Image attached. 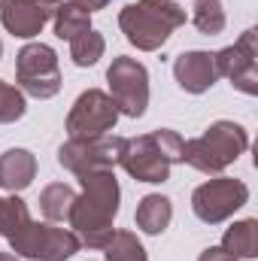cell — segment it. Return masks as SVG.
<instances>
[{
	"label": "cell",
	"mask_w": 258,
	"mask_h": 261,
	"mask_svg": "<svg viewBox=\"0 0 258 261\" xmlns=\"http://www.w3.org/2000/svg\"><path fill=\"white\" fill-rule=\"evenodd\" d=\"M197 261H240V258H231L222 246H210V249H203L200 252V258Z\"/></svg>",
	"instance_id": "obj_23"
},
{
	"label": "cell",
	"mask_w": 258,
	"mask_h": 261,
	"mask_svg": "<svg viewBox=\"0 0 258 261\" xmlns=\"http://www.w3.org/2000/svg\"><path fill=\"white\" fill-rule=\"evenodd\" d=\"M73 203H76V192L67 182H52L40 192V213L49 222H67Z\"/></svg>",
	"instance_id": "obj_17"
},
{
	"label": "cell",
	"mask_w": 258,
	"mask_h": 261,
	"mask_svg": "<svg viewBox=\"0 0 258 261\" xmlns=\"http://www.w3.org/2000/svg\"><path fill=\"white\" fill-rule=\"evenodd\" d=\"M3 6H6V0H0V9H3Z\"/></svg>",
	"instance_id": "obj_26"
},
{
	"label": "cell",
	"mask_w": 258,
	"mask_h": 261,
	"mask_svg": "<svg viewBox=\"0 0 258 261\" xmlns=\"http://www.w3.org/2000/svg\"><path fill=\"white\" fill-rule=\"evenodd\" d=\"M192 24L207 34V37H216L225 31V9L219 0H194L192 6Z\"/></svg>",
	"instance_id": "obj_20"
},
{
	"label": "cell",
	"mask_w": 258,
	"mask_h": 261,
	"mask_svg": "<svg viewBox=\"0 0 258 261\" xmlns=\"http://www.w3.org/2000/svg\"><path fill=\"white\" fill-rule=\"evenodd\" d=\"M0 261H18L15 252H0Z\"/></svg>",
	"instance_id": "obj_25"
},
{
	"label": "cell",
	"mask_w": 258,
	"mask_h": 261,
	"mask_svg": "<svg viewBox=\"0 0 258 261\" xmlns=\"http://www.w3.org/2000/svg\"><path fill=\"white\" fill-rule=\"evenodd\" d=\"M249 149V134L243 125L219 119L210 128L203 130L200 137L186 140L183 143V161L207 173V176H219L225 167H231L243 152Z\"/></svg>",
	"instance_id": "obj_4"
},
{
	"label": "cell",
	"mask_w": 258,
	"mask_h": 261,
	"mask_svg": "<svg viewBox=\"0 0 258 261\" xmlns=\"http://www.w3.org/2000/svg\"><path fill=\"white\" fill-rule=\"evenodd\" d=\"M0 55H3V43H0Z\"/></svg>",
	"instance_id": "obj_27"
},
{
	"label": "cell",
	"mask_w": 258,
	"mask_h": 261,
	"mask_svg": "<svg viewBox=\"0 0 258 261\" xmlns=\"http://www.w3.org/2000/svg\"><path fill=\"white\" fill-rule=\"evenodd\" d=\"M186 24V9L176 0H137L119 12V28L140 52H158L176 28Z\"/></svg>",
	"instance_id": "obj_2"
},
{
	"label": "cell",
	"mask_w": 258,
	"mask_h": 261,
	"mask_svg": "<svg viewBox=\"0 0 258 261\" xmlns=\"http://www.w3.org/2000/svg\"><path fill=\"white\" fill-rule=\"evenodd\" d=\"M107 82H110V97H113L119 116L140 119L146 113V107H149V70L137 58H128V55L113 58V64L107 70Z\"/></svg>",
	"instance_id": "obj_6"
},
{
	"label": "cell",
	"mask_w": 258,
	"mask_h": 261,
	"mask_svg": "<svg viewBox=\"0 0 258 261\" xmlns=\"http://www.w3.org/2000/svg\"><path fill=\"white\" fill-rule=\"evenodd\" d=\"M216 76L231 79V85L243 94H258V31L249 28L240 34L234 46H225L213 55Z\"/></svg>",
	"instance_id": "obj_9"
},
{
	"label": "cell",
	"mask_w": 258,
	"mask_h": 261,
	"mask_svg": "<svg viewBox=\"0 0 258 261\" xmlns=\"http://www.w3.org/2000/svg\"><path fill=\"white\" fill-rule=\"evenodd\" d=\"M104 249H107V261H149L134 231H116Z\"/></svg>",
	"instance_id": "obj_21"
},
{
	"label": "cell",
	"mask_w": 258,
	"mask_h": 261,
	"mask_svg": "<svg viewBox=\"0 0 258 261\" xmlns=\"http://www.w3.org/2000/svg\"><path fill=\"white\" fill-rule=\"evenodd\" d=\"M122 149H125V137H97V140H67L58 149V164L82 176L88 170H100V167H116L122 161Z\"/></svg>",
	"instance_id": "obj_10"
},
{
	"label": "cell",
	"mask_w": 258,
	"mask_h": 261,
	"mask_svg": "<svg viewBox=\"0 0 258 261\" xmlns=\"http://www.w3.org/2000/svg\"><path fill=\"white\" fill-rule=\"evenodd\" d=\"M173 76H176V85L189 94H203L213 88V82L219 79L216 76V64H213V55L210 52H183L173 58Z\"/></svg>",
	"instance_id": "obj_13"
},
{
	"label": "cell",
	"mask_w": 258,
	"mask_h": 261,
	"mask_svg": "<svg viewBox=\"0 0 258 261\" xmlns=\"http://www.w3.org/2000/svg\"><path fill=\"white\" fill-rule=\"evenodd\" d=\"M52 21H55V37L58 40H67V43L76 40L79 34L91 31V12L82 9V6H76V3H61L55 9Z\"/></svg>",
	"instance_id": "obj_18"
},
{
	"label": "cell",
	"mask_w": 258,
	"mask_h": 261,
	"mask_svg": "<svg viewBox=\"0 0 258 261\" xmlns=\"http://www.w3.org/2000/svg\"><path fill=\"white\" fill-rule=\"evenodd\" d=\"M15 79L21 94H31L37 100H49L61 91V67L58 55L46 43H28L15 55Z\"/></svg>",
	"instance_id": "obj_5"
},
{
	"label": "cell",
	"mask_w": 258,
	"mask_h": 261,
	"mask_svg": "<svg viewBox=\"0 0 258 261\" xmlns=\"http://www.w3.org/2000/svg\"><path fill=\"white\" fill-rule=\"evenodd\" d=\"M170 219H173V203L164 195H146L134 213V222L143 234H164Z\"/></svg>",
	"instance_id": "obj_15"
},
{
	"label": "cell",
	"mask_w": 258,
	"mask_h": 261,
	"mask_svg": "<svg viewBox=\"0 0 258 261\" xmlns=\"http://www.w3.org/2000/svg\"><path fill=\"white\" fill-rule=\"evenodd\" d=\"M222 249L231 255V258L249 261L258 255V222L255 219H243V222H234L225 237H222Z\"/></svg>",
	"instance_id": "obj_16"
},
{
	"label": "cell",
	"mask_w": 258,
	"mask_h": 261,
	"mask_svg": "<svg viewBox=\"0 0 258 261\" xmlns=\"http://www.w3.org/2000/svg\"><path fill=\"white\" fill-rule=\"evenodd\" d=\"M24 110H28V103H24L21 88H15V85H9V82L0 79V125L18 122L24 116Z\"/></svg>",
	"instance_id": "obj_22"
},
{
	"label": "cell",
	"mask_w": 258,
	"mask_h": 261,
	"mask_svg": "<svg viewBox=\"0 0 258 261\" xmlns=\"http://www.w3.org/2000/svg\"><path fill=\"white\" fill-rule=\"evenodd\" d=\"M58 6V0H6V6L0 9V21L12 37L31 40L52 21Z\"/></svg>",
	"instance_id": "obj_12"
},
{
	"label": "cell",
	"mask_w": 258,
	"mask_h": 261,
	"mask_svg": "<svg viewBox=\"0 0 258 261\" xmlns=\"http://www.w3.org/2000/svg\"><path fill=\"white\" fill-rule=\"evenodd\" d=\"M107 52V40L97 31H85L76 40H70V58L76 67H94Z\"/></svg>",
	"instance_id": "obj_19"
},
{
	"label": "cell",
	"mask_w": 258,
	"mask_h": 261,
	"mask_svg": "<svg viewBox=\"0 0 258 261\" xmlns=\"http://www.w3.org/2000/svg\"><path fill=\"white\" fill-rule=\"evenodd\" d=\"M37 176V158L28 149H6L0 155V189L9 195L24 192Z\"/></svg>",
	"instance_id": "obj_14"
},
{
	"label": "cell",
	"mask_w": 258,
	"mask_h": 261,
	"mask_svg": "<svg viewBox=\"0 0 258 261\" xmlns=\"http://www.w3.org/2000/svg\"><path fill=\"white\" fill-rule=\"evenodd\" d=\"M249 200V189L243 179L234 176H216L192 192V210L194 216L207 225H219L231 219L243 203Z\"/></svg>",
	"instance_id": "obj_8"
},
{
	"label": "cell",
	"mask_w": 258,
	"mask_h": 261,
	"mask_svg": "<svg viewBox=\"0 0 258 261\" xmlns=\"http://www.w3.org/2000/svg\"><path fill=\"white\" fill-rule=\"evenodd\" d=\"M82 182V195H76V203L70 210V231L79 237L82 246L88 249H104L116 228V216H119V179L110 167H100V170H88L79 176Z\"/></svg>",
	"instance_id": "obj_1"
},
{
	"label": "cell",
	"mask_w": 258,
	"mask_h": 261,
	"mask_svg": "<svg viewBox=\"0 0 258 261\" xmlns=\"http://www.w3.org/2000/svg\"><path fill=\"white\" fill-rule=\"evenodd\" d=\"M79 237L70 228H55V225H43L34 222V228L28 231L24 243L18 246V258L31 261H67L79 252Z\"/></svg>",
	"instance_id": "obj_11"
},
{
	"label": "cell",
	"mask_w": 258,
	"mask_h": 261,
	"mask_svg": "<svg viewBox=\"0 0 258 261\" xmlns=\"http://www.w3.org/2000/svg\"><path fill=\"white\" fill-rule=\"evenodd\" d=\"M70 3H76V6H82V9H88V12H97V9L107 6V0H70Z\"/></svg>",
	"instance_id": "obj_24"
},
{
	"label": "cell",
	"mask_w": 258,
	"mask_h": 261,
	"mask_svg": "<svg viewBox=\"0 0 258 261\" xmlns=\"http://www.w3.org/2000/svg\"><path fill=\"white\" fill-rule=\"evenodd\" d=\"M119 122V110L113 97L100 88H88L76 97L67 113V134L70 140H97L107 137Z\"/></svg>",
	"instance_id": "obj_7"
},
{
	"label": "cell",
	"mask_w": 258,
	"mask_h": 261,
	"mask_svg": "<svg viewBox=\"0 0 258 261\" xmlns=\"http://www.w3.org/2000/svg\"><path fill=\"white\" fill-rule=\"evenodd\" d=\"M183 137L170 128H158L152 134L125 140L122 149V167L137 182H167L170 167L183 161Z\"/></svg>",
	"instance_id": "obj_3"
}]
</instances>
